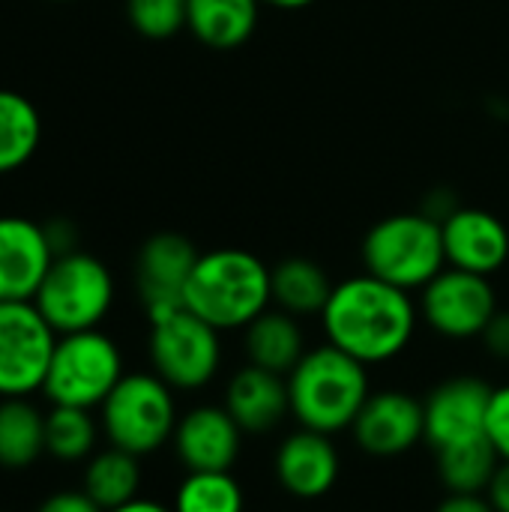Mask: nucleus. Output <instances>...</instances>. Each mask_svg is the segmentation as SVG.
Instances as JSON below:
<instances>
[{
  "label": "nucleus",
  "instance_id": "obj_1",
  "mask_svg": "<svg viewBox=\"0 0 509 512\" xmlns=\"http://www.w3.org/2000/svg\"><path fill=\"white\" fill-rule=\"evenodd\" d=\"M420 324L423 321L414 294L369 273L336 282L321 312V330L327 342L369 369L402 357L411 348Z\"/></svg>",
  "mask_w": 509,
  "mask_h": 512
},
{
  "label": "nucleus",
  "instance_id": "obj_2",
  "mask_svg": "<svg viewBox=\"0 0 509 512\" xmlns=\"http://www.w3.org/2000/svg\"><path fill=\"white\" fill-rule=\"evenodd\" d=\"M183 306L219 333H243L273 306L270 267L237 246L201 252L186 282Z\"/></svg>",
  "mask_w": 509,
  "mask_h": 512
},
{
  "label": "nucleus",
  "instance_id": "obj_3",
  "mask_svg": "<svg viewBox=\"0 0 509 512\" xmlns=\"http://www.w3.org/2000/svg\"><path fill=\"white\" fill-rule=\"evenodd\" d=\"M285 381L297 426L324 435L351 432L357 414L372 396L369 366L330 342L309 348Z\"/></svg>",
  "mask_w": 509,
  "mask_h": 512
},
{
  "label": "nucleus",
  "instance_id": "obj_4",
  "mask_svg": "<svg viewBox=\"0 0 509 512\" xmlns=\"http://www.w3.org/2000/svg\"><path fill=\"white\" fill-rule=\"evenodd\" d=\"M360 258L363 273L411 294L423 291L447 267L441 222L423 210L384 216L366 231Z\"/></svg>",
  "mask_w": 509,
  "mask_h": 512
},
{
  "label": "nucleus",
  "instance_id": "obj_5",
  "mask_svg": "<svg viewBox=\"0 0 509 512\" xmlns=\"http://www.w3.org/2000/svg\"><path fill=\"white\" fill-rule=\"evenodd\" d=\"M177 420L174 390L156 372H126L99 405V426L108 444L138 459L171 444Z\"/></svg>",
  "mask_w": 509,
  "mask_h": 512
},
{
  "label": "nucleus",
  "instance_id": "obj_6",
  "mask_svg": "<svg viewBox=\"0 0 509 512\" xmlns=\"http://www.w3.org/2000/svg\"><path fill=\"white\" fill-rule=\"evenodd\" d=\"M33 306L57 336L96 330L114 306V276L90 252L57 255L33 297Z\"/></svg>",
  "mask_w": 509,
  "mask_h": 512
},
{
  "label": "nucleus",
  "instance_id": "obj_7",
  "mask_svg": "<svg viewBox=\"0 0 509 512\" xmlns=\"http://www.w3.org/2000/svg\"><path fill=\"white\" fill-rule=\"evenodd\" d=\"M123 375V354L108 333H102L99 327L66 333L57 336L42 396L51 405L93 411L111 396Z\"/></svg>",
  "mask_w": 509,
  "mask_h": 512
},
{
  "label": "nucleus",
  "instance_id": "obj_8",
  "mask_svg": "<svg viewBox=\"0 0 509 512\" xmlns=\"http://www.w3.org/2000/svg\"><path fill=\"white\" fill-rule=\"evenodd\" d=\"M147 354L153 372L174 393H198L222 369V333L183 306L150 321Z\"/></svg>",
  "mask_w": 509,
  "mask_h": 512
},
{
  "label": "nucleus",
  "instance_id": "obj_9",
  "mask_svg": "<svg viewBox=\"0 0 509 512\" xmlns=\"http://www.w3.org/2000/svg\"><path fill=\"white\" fill-rule=\"evenodd\" d=\"M420 321L447 342L480 339L498 312V294L489 276L444 267L420 291Z\"/></svg>",
  "mask_w": 509,
  "mask_h": 512
},
{
  "label": "nucleus",
  "instance_id": "obj_10",
  "mask_svg": "<svg viewBox=\"0 0 509 512\" xmlns=\"http://www.w3.org/2000/svg\"><path fill=\"white\" fill-rule=\"evenodd\" d=\"M57 333L33 300L0 303V399L42 390Z\"/></svg>",
  "mask_w": 509,
  "mask_h": 512
},
{
  "label": "nucleus",
  "instance_id": "obj_11",
  "mask_svg": "<svg viewBox=\"0 0 509 512\" xmlns=\"http://www.w3.org/2000/svg\"><path fill=\"white\" fill-rule=\"evenodd\" d=\"M492 390V384L474 375H456L432 387L423 399L426 444L438 453L483 441Z\"/></svg>",
  "mask_w": 509,
  "mask_h": 512
},
{
  "label": "nucleus",
  "instance_id": "obj_12",
  "mask_svg": "<svg viewBox=\"0 0 509 512\" xmlns=\"http://www.w3.org/2000/svg\"><path fill=\"white\" fill-rule=\"evenodd\" d=\"M198 255L195 243L177 231H159L141 243L135 255V288L147 321L183 309V291Z\"/></svg>",
  "mask_w": 509,
  "mask_h": 512
},
{
  "label": "nucleus",
  "instance_id": "obj_13",
  "mask_svg": "<svg viewBox=\"0 0 509 512\" xmlns=\"http://www.w3.org/2000/svg\"><path fill=\"white\" fill-rule=\"evenodd\" d=\"M354 444L372 459H399L426 441L423 399L408 390H372L351 426Z\"/></svg>",
  "mask_w": 509,
  "mask_h": 512
},
{
  "label": "nucleus",
  "instance_id": "obj_14",
  "mask_svg": "<svg viewBox=\"0 0 509 512\" xmlns=\"http://www.w3.org/2000/svg\"><path fill=\"white\" fill-rule=\"evenodd\" d=\"M273 477L279 489L294 501H321L327 498L342 477V453L333 435L297 429L282 438L273 456Z\"/></svg>",
  "mask_w": 509,
  "mask_h": 512
},
{
  "label": "nucleus",
  "instance_id": "obj_15",
  "mask_svg": "<svg viewBox=\"0 0 509 512\" xmlns=\"http://www.w3.org/2000/svg\"><path fill=\"white\" fill-rule=\"evenodd\" d=\"M171 447L186 471H231L243 453V429L225 405H195L180 414Z\"/></svg>",
  "mask_w": 509,
  "mask_h": 512
},
{
  "label": "nucleus",
  "instance_id": "obj_16",
  "mask_svg": "<svg viewBox=\"0 0 509 512\" xmlns=\"http://www.w3.org/2000/svg\"><path fill=\"white\" fill-rule=\"evenodd\" d=\"M444 255L447 267L468 270L477 276H495L509 261L507 222L483 207H456L444 222Z\"/></svg>",
  "mask_w": 509,
  "mask_h": 512
},
{
  "label": "nucleus",
  "instance_id": "obj_17",
  "mask_svg": "<svg viewBox=\"0 0 509 512\" xmlns=\"http://www.w3.org/2000/svg\"><path fill=\"white\" fill-rule=\"evenodd\" d=\"M54 249L45 225L3 213L0 216V303L33 300L51 261Z\"/></svg>",
  "mask_w": 509,
  "mask_h": 512
},
{
  "label": "nucleus",
  "instance_id": "obj_18",
  "mask_svg": "<svg viewBox=\"0 0 509 512\" xmlns=\"http://www.w3.org/2000/svg\"><path fill=\"white\" fill-rule=\"evenodd\" d=\"M222 405L243 429V435H267L279 429L291 414L288 381L285 375L246 363L228 378Z\"/></svg>",
  "mask_w": 509,
  "mask_h": 512
},
{
  "label": "nucleus",
  "instance_id": "obj_19",
  "mask_svg": "<svg viewBox=\"0 0 509 512\" xmlns=\"http://www.w3.org/2000/svg\"><path fill=\"white\" fill-rule=\"evenodd\" d=\"M243 351H246V363L288 378V372L303 360L309 348L300 318L270 306L243 330Z\"/></svg>",
  "mask_w": 509,
  "mask_h": 512
},
{
  "label": "nucleus",
  "instance_id": "obj_20",
  "mask_svg": "<svg viewBox=\"0 0 509 512\" xmlns=\"http://www.w3.org/2000/svg\"><path fill=\"white\" fill-rule=\"evenodd\" d=\"M261 18V0H189L186 30L213 51L243 48Z\"/></svg>",
  "mask_w": 509,
  "mask_h": 512
},
{
  "label": "nucleus",
  "instance_id": "obj_21",
  "mask_svg": "<svg viewBox=\"0 0 509 512\" xmlns=\"http://www.w3.org/2000/svg\"><path fill=\"white\" fill-rule=\"evenodd\" d=\"M270 282H273V306L294 315V318H312L324 312L333 285L327 270L303 255L282 258L279 264L270 267Z\"/></svg>",
  "mask_w": 509,
  "mask_h": 512
},
{
  "label": "nucleus",
  "instance_id": "obj_22",
  "mask_svg": "<svg viewBox=\"0 0 509 512\" xmlns=\"http://www.w3.org/2000/svg\"><path fill=\"white\" fill-rule=\"evenodd\" d=\"M42 144V114L30 96L0 87V177L21 171Z\"/></svg>",
  "mask_w": 509,
  "mask_h": 512
},
{
  "label": "nucleus",
  "instance_id": "obj_23",
  "mask_svg": "<svg viewBox=\"0 0 509 512\" xmlns=\"http://www.w3.org/2000/svg\"><path fill=\"white\" fill-rule=\"evenodd\" d=\"M45 456V414L27 399H0V468L24 471Z\"/></svg>",
  "mask_w": 509,
  "mask_h": 512
},
{
  "label": "nucleus",
  "instance_id": "obj_24",
  "mask_svg": "<svg viewBox=\"0 0 509 512\" xmlns=\"http://www.w3.org/2000/svg\"><path fill=\"white\" fill-rule=\"evenodd\" d=\"M102 510L123 507L138 498L141 492V462L138 456L108 447L102 453H93L84 468V486H81Z\"/></svg>",
  "mask_w": 509,
  "mask_h": 512
},
{
  "label": "nucleus",
  "instance_id": "obj_25",
  "mask_svg": "<svg viewBox=\"0 0 509 512\" xmlns=\"http://www.w3.org/2000/svg\"><path fill=\"white\" fill-rule=\"evenodd\" d=\"M435 459H438V480L447 489V495H486L501 465V456L486 438L465 447L438 450Z\"/></svg>",
  "mask_w": 509,
  "mask_h": 512
},
{
  "label": "nucleus",
  "instance_id": "obj_26",
  "mask_svg": "<svg viewBox=\"0 0 509 512\" xmlns=\"http://www.w3.org/2000/svg\"><path fill=\"white\" fill-rule=\"evenodd\" d=\"M174 512H246V489L231 471H186L174 492Z\"/></svg>",
  "mask_w": 509,
  "mask_h": 512
},
{
  "label": "nucleus",
  "instance_id": "obj_27",
  "mask_svg": "<svg viewBox=\"0 0 509 512\" xmlns=\"http://www.w3.org/2000/svg\"><path fill=\"white\" fill-rule=\"evenodd\" d=\"M99 429L87 408L51 405L45 414V453L57 462H84L96 453Z\"/></svg>",
  "mask_w": 509,
  "mask_h": 512
},
{
  "label": "nucleus",
  "instance_id": "obj_28",
  "mask_svg": "<svg viewBox=\"0 0 509 512\" xmlns=\"http://www.w3.org/2000/svg\"><path fill=\"white\" fill-rule=\"evenodd\" d=\"M126 21L144 39H171L186 30L189 0H123Z\"/></svg>",
  "mask_w": 509,
  "mask_h": 512
},
{
  "label": "nucleus",
  "instance_id": "obj_29",
  "mask_svg": "<svg viewBox=\"0 0 509 512\" xmlns=\"http://www.w3.org/2000/svg\"><path fill=\"white\" fill-rule=\"evenodd\" d=\"M486 441L495 447L501 462H509V384L492 390L486 414Z\"/></svg>",
  "mask_w": 509,
  "mask_h": 512
},
{
  "label": "nucleus",
  "instance_id": "obj_30",
  "mask_svg": "<svg viewBox=\"0 0 509 512\" xmlns=\"http://www.w3.org/2000/svg\"><path fill=\"white\" fill-rule=\"evenodd\" d=\"M486 354L498 363H509V309H498L489 327L480 336Z\"/></svg>",
  "mask_w": 509,
  "mask_h": 512
},
{
  "label": "nucleus",
  "instance_id": "obj_31",
  "mask_svg": "<svg viewBox=\"0 0 509 512\" xmlns=\"http://www.w3.org/2000/svg\"><path fill=\"white\" fill-rule=\"evenodd\" d=\"M36 512H105L84 489H60L48 495Z\"/></svg>",
  "mask_w": 509,
  "mask_h": 512
},
{
  "label": "nucleus",
  "instance_id": "obj_32",
  "mask_svg": "<svg viewBox=\"0 0 509 512\" xmlns=\"http://www.w3.org/2000/svg\"><path fill=\"white\" fill-rule=\"evenodd\" d=\"M486 501L492 504L495 512H509V462H501L489 489H486Z\"/></svg>",
  "mask_w": 509,
  "mask_h": 512
},
{
  "label": "nucleus",
  "instance_id": "obj_33",
  "mask_svg": "<svg viewBox=\"0 0 509 512\" xmlns=\"http://www.w3.org/2000/svg\"><path fill=\"white\" fill-rule=\"evenodd\" d=\"M432 512H495L486 495H447Z\"/></svg>",
  "mask_w": 509,
  "mask_h": 512
},
{
  "label": "nucleus",
  "instance_id": "obj_34",
  "mask_svg": "<svg viewBox=\"0 0 509 512\" xmlns=\"http://www.w3.org/2000/svg\"><path fill=\"white\" fill-rule=\"evenodd\" d=\"M108 512H174L171 507H165V504H159V501H153V498H135V501H129V504H123V507H114V510Z\"/></svg>",
  "mask_w": 509,
  "mask_h": 512
},
{
  "label": "nucleus",
  "instance_id": "obj_35",
  "mask_svg": "<svg viewBox=\"0 0 509 512\" xmlns=\"http://www.w3.org/2000/svg\"><path fill=\"white\" fill-rule=\"evenodd\" d=\"M312 3H318V0H261V6L282 9V12H300V9H309Z\"/></svg>",
  "mask_w": 509,
  "mask_h": 512
},
{
  "label": "nucleus",
  "instance_id": "obj_36",
  "mask_svg": "<svg viewBox=\"0 0 509 512\" xmlns=\"http://www.w3.org/2000/svg\"><path fill=\"white\" fill-rule=\"evenodd\" d=\"M51 3H72V0H51Z\"/></svg>",
  "mask_w": 509,
  "mask_h": 512
}]
</instances>
